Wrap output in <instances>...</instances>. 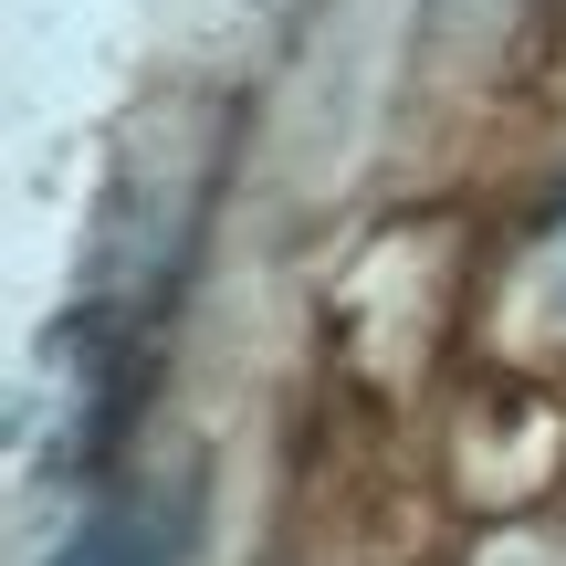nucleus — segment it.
Instances as JSON below:
<instances>
[{"label": "nucleus", "mask_w": 566, "mask_h": 566, "mask_svg": "<svg viewBox=\"0 0 566 566\" xmlns=\"http://www.w3.org/2000/svg\"><path fill=\"white\" fill-rule=\"evenodd\" d=\"M63 566H168V535L147 525L137 504H116V514H95V525L63 546Z\"/></svg>", "instance_id": "f257e3e1"}, {"label": "nucleus", "mask_w": 566, "mask_h": 566, "mask_svg": "<svg viewBox=\"0 0 566 566\" xmlns=\"http://www.w3.org/2000/svg\"><path fill=\"white\" fill-rule=\"evenodd\" d=\"M556 252H566V231H556Z\"/></svg>", "instance_id": "f03ea898"}]
</instances>
